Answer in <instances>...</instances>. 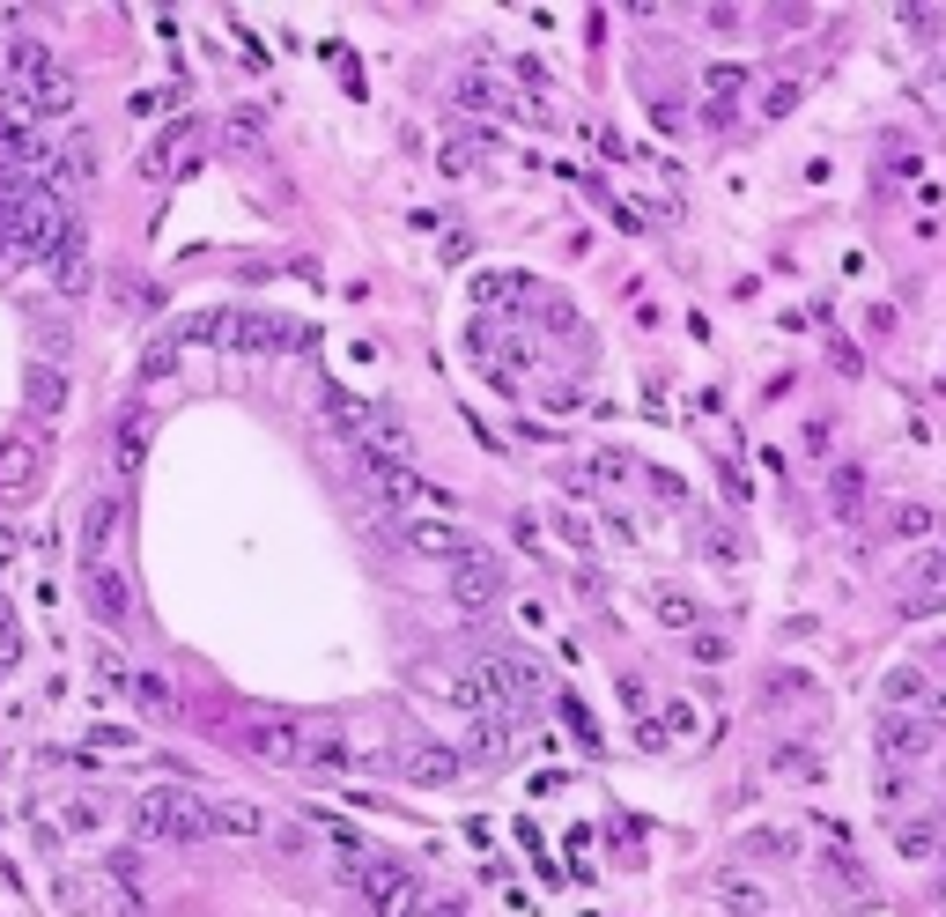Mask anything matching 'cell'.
<instances>
[{
	"mask_svg": "<svg viewBox=\"0 0 946 917\" xmlns=\"http://www.w3.org/2000/svg\"><path fill=\"white\" fill-rule=\"evenodd\" d=\"M134 836L141 844H200V836H215V807L178 784H148L134 799Z\"/></svg>",
	"mask_w": 946,
	"mask_h": 917,
	"instance_id": "cell-1",
	"label": "cell"
},
{
	"mask_svg": "<svg viewBox=\"0 0 946 917\" xmlns=\"http://www.w3.org/2000/svg\"><path fill=\"white\" fill-rule=\"evenodd\" d=\"M0 74L15 82V97H30L37 119H67V111H74V82L60 74V60H52L37 37H15V45L0 52Z\"/></svg>",
	"mask_w": 946,
	"mask_h": 917,
	"instance_id": "cell-2",
	"label": "cell"
},
{
	"mask_svg": "<svg viewBox=\"0 0 946 917\" xmlns=\"http://www.w3.org/2000/svg\"><path fill=\"white\" fill-rule=\"evenodd\" d=\"M348 873L363 881L370 917H422L429 910V888L414 881V866H400V858H348Z\"/></svg>",
	"mask_w": 946,
	"mask_h": 917,
	"instance_id": "cell-3",
	"label": "cell"
},
{
	"mask_svg": "<svg viewBox=\"0 0 946 917\" xmlns=\"http://www.w3.org/2000/svg\"><path fill=\"white\" fill-rule=\"evenodd\" d=\"M230 747H244L252 762H274V770H289V777L311 762V733L289 725V718H244V725H230Z\"/></svg>",
	"mask_w": 946,
	"mask_h": 917,
	"instance_id": "cell-4",
	"label": "cell"
},
{
	"mask_svg": "<svg viewBox=\"0 0 946 917\" xmlns=\"http://www.w3.org/2000/svg\"><path fill=\"white\" fill-rule=\"evenodd\" d=\"M215 348H230V355H289V348H304V326L281 318V311H222V341Z\"/></svg>",
	"mask_w": 946,
	"mask_h": 917,
	"instance_id": "cell-5",
	"label": "cell"
},
{
	"mask_svg": "<svg viewBox=\"0 0 946 917\" xmlns=\"http://www.w3.org/2000/svg\"><path fill=\"white\" fill-rule=\"evenodd\" d=\"M37 489H45V444L37 437H0V503H30Z\"/></svg>",
	"mask_w": 946,
	"mask_h": 917,
	"instance_id": "cell-6",
	"label": "cell"
},
{
	"mask_svg": "<svg viewBox=\"0 0 946 917\" xmlns=\"http://www.w3.org/2000/svg\"><path fill=\"white\" fill-rule=\"evenodd\" d=\"M148 452H156V407H148V400H126L119 422H111V466H119V474H141Z\"/></svg>",
	"mask_w": 946,
	"mask_h": 917,
	"instance_id": "cell-7",
	"label": "cell"
},
{
	"mask_svg": "<svg viewBox=\"0 0 946 917\" xmlns=\"http://www.w3.org/2000/svg\"><path fill=\"white\" fill-rule=\"evenodd\" d=\"M348 437H355V452H370V459L414 466V437H407V422L392 415V407H363V422H355Z\"/></svg>",
	"mask_w": 946,
	"mask_h": 917,
	"instance_id": "cell-8",
	"label": "cell"
},
{
	"mask_svg": "<svg viewBox=\"0 0 946 917\" xmlns=\"http://www.w3.org/2000/svg\"><path fill=\"white\" fill-rule=\"evenodd\" d=\"M45 185L52 193H89V185H97V134H89V126H74L60 141V156L45 163Z\"/></svg>",
	"mask_w": 946,
	"mask_h": 917,
	"instance_id": "cell-9",
	"label": "cell"
},
{
	"mask_svg": "<svg viewBox=\"0 0 946 917\" xmlns=\"http://www.w3.org/2000/svg\"><path fill=\"white\" fill-rule=\"evenodd\" d=\"M451 600H459L466 614L496 607V600H503V563H496L488 548H473L466 563H451Z\"/></svg>",
	"mask_w": 946,
	"mask_h": 917,
	"instance_id": "cell-10",
	"label": "cell"
},
{
	"mask_svg": "<svg viewBox=\"0 0 946 917\" xmlns=\"http://www.w3.org/2000/svg\"><path fill=\"white\" fill-rule=\"evenodd\" d=\"M488 673V688H496V703L503 710H533V696H540V673L518 659V651H481V659H473Z\"/></svg>",
	"mask_w": 946,
	"mask_h": 917,
	"instance_id": "cell-11",
	"label": "cell"
},
{
	"mask_svg": "<svg viewBox=\"0 0 946 917\" xmlns=\"http://www.w3.org/2000/svg\"><path fill=\"white\" fill-rule=\"evenodd\" d=\"M400 777H414L422 792H444V784L466 777V755H459V747H437V740H414L407 755H400Z\"/></svg>",
	"mask_w": 946,
	"mask_h": 917,
	"instance_id": "cell-12",
	"label": "cell"
},
{
	"mask_svg": "<svg viewBox=\"0 0 946 917\" xmlns=\"http://www.w3.org/2000/svg\"><path fill=\"white\" fill-rule=\"evenodd\" d=\"M82 600H89V614H97L104 629H119L126 614H134V592H126V577L111 563H82Z\"/></svg>",
	"mask_w": 946,
	"mask_h": 917,
	"instance_id": "cell-13",
	"label": "cell"
},
{
	"mask_svg": "<svg viewBox=\"0 0 946 917\" xmlns=\"http://www.w3.org/2000/svg\"><path fill=\"white\" fill-rule=\"evenodd\" d=\"M400 540H407L414 555H437V563H466V555L481 548V540H473L466 526H451V518H414Z\"/></svg>",
	"mask_w": 946,
	"mask_h": 917,
	"instance_id": "cell-14",
	"label": "cell"
},
{
	"mask_svg": "<svg viewBox=\"0 0 946 917\" xmlns=\"http://www.w3.org/2000/svg\"><path fill=\"white\" fill-rule=\"evenodd\" d=\"M23 407H30V422H60L67 415V370H52V363H23Z\"/></svg>",
	"mask_w": 946,
	"mask_h": 917,
	"instance_id": "cell-15",
	"label": "cell"
},
{
	"mask_svg": "<svg viewBox=\"0 0 946 917\" xmlns=\"http://www.w3.org/2000/svg\"><path fill=\"white\" fill-rule=\"evenodd\" d=\"M873 747H880V762H917L924 747H932V733H924L917 718H902V710H880V725H873Z\"/></svg>",
	"mask_w": 946,
	"mask_h": 917,
	"instance_id": "cell-16",
	"label": "cell"
},
{
	"mask_svg": "<svg viewBox=\"0 0 946 917\" xmlns=\"http://www.w3.org/2000/svg\"><path fill=\"white\" fill-rule=\"evenodd\" d=\"M111 533H119V496H89V511H82V563H111Z\"/></svg>",
	"mask_w": 946,
	"mask_h": 917,
	"instance_id": "cell-17",
	"label": "cell"
},
{
	"mask_svg": "<svg viewBox=\"0 0 946 917\" xmlns=\"http://www.w3.org/2000/svg\"><path fill=\"white\" fill-rule=\"evenodd\" d=\"M134 703H141V718H156V725H178L185 718L178 688H170L163 673H134Z\"/></svg>",
	"mask_w": 946,
	"mask_h": 917,
	"instance_id": "cell-18",
	"label": "cell"
},
{
	"mask_svg": "<svg viewBox=\"0 0 946 917\" xmlns=\"http://www.w3.org/2000/svg\"><path fill=\"white\" fill-rule=\"evenodd\" d=\"M459 104H466V111H488V119H510V111H518L496 74H459Z\"/></svg>",
	"mask_w": 946,
	"mask_h": 917,
	"instance_id": "cell-19",
	"label": "cell"
},
{
	"mask_svg": "<svg viewBox=\"0 0 946 917\" xmlns=\"http://www.w3.org/2000/svg\"><path fill=\"white\" fill-rule=\"evenodd\" d=\"M510 755V718H466V762H503Z\"/></svg>",
	"mask_w": 946,
	"mask_h": 917,
	"instance_id": "cell-20",
	"label": "cell"
},
{
	"mask_svg": "<svg viewBox=\"0 0 946 917\" xmlns=\"http://www.w3.org/2000/svg\"><path fill=\"white\" fill-rule=\"evenodd\" d=\"M525 296H540L525 274H473V304H488V311H510V304H525Z\"/></svg>",
	"mask_w": 946,
	"mask_h": 917,
	"instance_id": "cell-21",
	"label": "cell"
},
{
	"mask_svg": "<svg viewBox=\"0 0 946 917\" xmlns=\"http://www.w3.org/2000/svg\"><path fill=\"white\" fill-rule=\"evenodd\" d=\"M52 289L60 296H89V237H74V245L52 259Z\"/></svg>",
	"mask_w": 946,
	"mask_h": 917,
	"instance_id": "cell-22",
	"label": "cell"
},
{
	"mask_svg": "<svg viewBox=\"0 0 946 917\" xmlns=\"http://www.w3.org/2000/svg\"><path fill=\"white\" fill-rule=\"evenodd\" d=\"M207 807H215V836H259L267 829V814L252 799H207Z\"/></svg>",
	"mask_w": 946,
	"mask_h": 917,
	"instance_id": "cell-23",
	"label": "cell"
},
{
	"mask_svg": "<svg viewBox=\"0 0 946 917\" xmlns=\"http://www.w3.org/2000/svg\"><path fill=\"white\" fill-rule=\"evenodd\" d=\"M828 511H836L843 526L865 511V474H858V466H836V474H828Z\"/></svg>",
	"mask_w": 946,
	"mask_h": 917,
	"instance_id": "cell-24",
	"label": "cell"
},
{
	"mask_svg": "<svg viewBox=\"0 0 946 917\" xmlns=\"http://www.w3.org/2000/svg\"><path fill=\"white\" fill-rule=\"evenodd\" d=\"M178 341H170V333H156V341L141 348V385H163V378H178Z\"/></svg>",
	"mask_w": 946,
	"mask_h": 917,
	"instance_id": "cell-25",
	"label": "cell"
},
{
	"mask_svg": "<svg viewBox=\"0 0 946 917\" xmlns=\"http://www.w3.org/2000/svg\"><path fill=\"white\" fill-rule=\"evenodd\" d=\"M259 119H267V111H252V104L230 111V119H222V141H230V148H267V126H259Z\"/></svg>",
	"mask_w": 946,
	"mask_h": 917,
	"instance_id": "cell-26",
	"label": "cell"
},
{
	"mask_svg": "<svg viewBox=\"0 0 946 917\" xmlns=\"http://www.w3.org/2000/svg\"><path fill=\"white\" fill-rule=\"evenodd\" d=\"M769 770H777V777H821V755H813V747H777Z\"/></svg>",
	"mask_w": 946,
	"mask_h": 917,
	"instance_id": "cell-27",
	"label": "cell"
},
{
	"mask_svg": "<svg viewBox=\"0 0 946 917\" xmlns=\"http://www.w3.org/2000/svg\"><path fill=\"white\" fill-rule=\"evenodd\" d=\"M762 696H769V703H791V696L806 703V696H813V681H806V673H791V666H777V673L762 681Z\"/></svg>",
	"mask_w": 946,
	"mask_h": 917,
	"instance_id": "cell-28",
	"label": "cell"
},
{
	"mask_svg": "<svg viewBox=\"0 0 946 917\" xmlns=\"http://www.w3.org/2000/svg\"><path fill=\"white\" fill-rule=\"evenodd\" d=\"M895 844H902V858H932L939 851V829H932V821H902Z\"/></svg>",
	"mask_w": 946,
	"mask_h": 917,
	"instance_id": "cell-29",
	"label": "cell"
},
{
	"mask_svg": "<svg viewBox=\"0 0 946 917\" xmlns=\"http://www.w3.org/2000/svg\"><path fill=\"white\" fill-rule=\"evenodd\" d=\"M740 851H747V858H791V851H799V844H791L784 829H754V836H747Z\"/></svg>",
	"mask_w": 946,
	"mask_h": 917,
	"instance_id": "cell-30",
	"label": "cell"
},
{
	"mask_svg": "<svg viewBox=\"0 0 946 917\" xmlns=\"http://www.w3.org/2000/svg\"><path fill=\"white\" fill-rule=\"evenodd\" d=\"M717 895H725V910H740V917H762V888H754V881H717Z\"/></svg>",
	"mask_w": 946,
	"mask_h": 917,
	"instance_id": "cell-31",
	"label": "cell"
},
{
	"mask_svg": "<svg viewBox=\"0 0 946 917\" xmlns=\"http://www.w3.org/2000/svg\"><path fill=\"white\" fill-rule=\"evenodd\" d=\"M658 622H666V629H688V622H695V600H688V592H658Z\"/></svg>",
	"mask_w": 946,
	"mask_h": 917,
	"instance_id": "cell-32",
	"label": "cell"
},
{
	"mask_svg": "<svg viewBox=\"0 0 946 917\" xmlns=\"http://www.w3.org/2000/svg\"><path fill=\"white\" fill-rule=\"evenodd\" d=\"M910 696H924V673L917 666H895V673H887V703H910Z\"/></svg>",
	"mask_w": 946,
	"mask_h": 917,
	"instance_id": "cell-33",
	"label": "cell"
},
{
	"mask_svg": "<svg viewBox=\"0 0 946 917\" xmlns=\"http://www.w3.org/2000/svg\"><path fill=\"white\" fill-rule=\"evenodd\" d=\"M688 659H703V666H725V659H732V644H725L717 629H703V636L688 644Z\"/></svg>",
	"mask_w": 946,
	"mask_h": 917,
	"instance_id": "cell-34",
	"label": "cell"
},
{
	"mask_svg": "<svg viewBox=\"0 0 946 917\" xmlns=\"http://www.w3.org/2000/svg\"><path fill=\"white\" fill-rule=\"evenodd\" d=\"M15 651H23V629H15V607H8V600H0V659H8V666H15Z\"/></svg>",
	"mask_w": 946,
	"mask_h": 917,
	"instance_id": "cell-35",
	"label": "cell"
},
{
	"mask_svg": "<svg viewBox=\"0 0 946 917\" xmlns=\"http://www.w3.org/2000/svg\"><path fill=\"white\" fill-rule=\"evenodd\" d=\"M740 82H747V67H732V60H725V67H710V97H725V104H732V89H740Z\"/></svg>",
	"mask_w": 946,
	"mask_h": 917,
	"instance_id": "cell-36",
	"label": "cell"
},
{
	"mask_svg": "<svg viewBox=\"0 0 946 917\" xmlns=\"http://www.w3.org/2000/svg\"><path fill=\"white\" fill-rule=\"evenodd\" d=\"M895 526H902V540H924V533H932V511H917V503H902V511H895Z\"/></svg>",
	"mask_w": 946,
	"mask_h": 917,
	"instance_id": "cell-37",
	"label": "cell"
},
{
	"mask_svg": "<svg viewBox=\"0 0 946 917\" xmlns=\"http://www.w3.org/2000/svg\"><path fill=\"white\" fill-rule=\"evenodd\" d=\"M791 104H799V82H777V89H769V97H762V119H784Z\"/></svg>",
	"mask_w": 946,
	"mask_h": 917,
	"instance_id": "cell-38",
	"label": "cell"
},
{
	"mask_svg": "<svg viewBox=\"0 0 946 917\" xmlns=\"http://www.w3.org/2000/svg\"><path fill=\"white\" fill-rule=\"evenodd\" d=\"M562 725H570V733H577L584 747H599V725L584 718V703H562Z\"/></svg>",
	"mask_w": 946,
	"mask_h": 917,
	"instance_id": "cell-39",
	"label": "cell"
},
{
	"mask_svg": "<svg viewBox=\"0 0 946 917\" xmlns=\"http://www.w3.org/2000/svg\"><path fill=\"white\" fill-rule=\"evenodd\" d=\"M97 821H104V814L89 807V799H74V807H67V829H74V836H97Z\"/></svg>",
	"mask_w": 946,
	"mask_h": 917,
	"instance_id": "cell-40",
	"label": "cell"
},
{
	"mask_svg": "<svg viewBox=\"0 0 946 917\" xmlns=\"http://www.w3.org/2000/svg\"><path fill=\"white\" fill-rule=\"evenodd\" d=\"M540 318H547V326H555V333H577V311L562 304V296H547V304H540Z\"/></svg>",
	"mask_w": 946,
	"mask_h": 917,
	"instance_id": "cell-41",
	"label": "cell"
},
{
	"mask_svg": "<svg viewBox=\"0 0 946 917\" xmlns=\"http://www.w3.org/2000/svg\"><path fill=\"white\" fill-rule=\"evenodd\" d=\"M466 171H473V148L451 141V148H444V178H466Z\"/></svg>",
	"mask_w": 946,
	"mask_h": 917,
	"instance_id": "cell-42",
	"label": "cell"
},
{
	"mask_svg": "<svg viewBox=\"0 0 946 917\" xmlns=\"http://www.w3.org/2000/svg\"><path fill=\"white\" fill-rule=\"evenodd\" d=\"M89 740H97V747H119V755H134V733H126V725H97Z\"/></svg>",
	"mask_w": 946,
	"mask_h": 917,
	"instance_id": "cell-43",
	"label": "cell"
},
{
	"mask_svg": "<svg viewBox=\"0 0 946 917\" xmlns=\"http://www.w3.org/2000/svg\"><path fill=\"white\" fill-rule=\"evenodd\" d=\"M666 733H695V703H666Z\"/></svg>",
	"mask_w": 946,
	"mask_h": 917,
	"instance_id": "cell-44",
	"label": "cell"
},
{
	"mask_svg": "<svg viewBox=\"0 0 946 917\" xmlns=\"http://www.w3.org/2000/svg\"><path fill=\"white\" fill-rule=\"evenodd\" d=\"M237 52H244V67H267V52H259V37L237 23Z\"/></svg>",
	"mask_w": 946,
	"mask_h": 917,
	"instance_id": "cell-45",
	"label": "cell"
},
{
	"mask_svg": "<svg viewBox=\"0 0 946 917\" xmlns=\"http://www.w3.org/2000/svg\"><path fill=\"white\" fill-rule=\"evenodd\" d=\"M422 917H466V910L451 903V895H429V910H422Z\"/></svg>",
	"mask_w": 946,
	"mask_h": 917,
	"instance_id": "cell-46",
	"label": "cell"
},
{
	"mask_svg": "<svg viewBox=\"0 0 946 917\" xmlns=\"http://www.w3.org/2000/svg\"><path fill=\"white\" fill-rule=\"evenodd\" d=\"M15 555H23V540H15L8 526H0V570H8V563H15Z\"/></svg>",
	"mask_w": 946,
	"mask_h": 917,
	"instance_id": "cell-47",
	"label": "cell"
},
{
	"mask_svg": "<svg viewBox=\"0 0 946 917\" xmlns=\"http://www.w3.org/2000/svg\"><path fill=\"white\" fill-rule=\"evenodd\" d=\"M932 725H946V696H939V710H932Z\"/></svg>",
	"mask_w": 946,
	"mask_h": 917,
	"instance_id": "cell-48",
	"label": "cell"
},
{
	"mask_svg": "<svg viewBox=\"0 0 946 917\" xmlns=\"http://www.w3.org/2000/svg\"><path fill=\"white\" fill-rule=\"evenodd\" d=\"M0 673H8V659H0Z\"/></svg>",
	"mask_w": 946,
	"mask_h": 917,
	"instance_id": "cell-49",
	"label": "cell"
}]
</instances>
